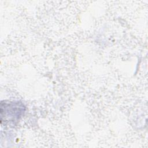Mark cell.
Here are the masks:
<instances>
[{
  "label": "cell",
  "instance_id": "cell-1",
  "mask_svg": "<svg viewBox=\"0 0 148 148\" xmlns=\"http://www.w3.org/2000/svg\"><path fill=\"white\" fill-rule=\"evenodd\" d=\"M25 107L20 101H2L1 103V122L15 124L24 115Z\"/></svg>",
  "mask_w": 148,
  "mask_h": 148
}]
</instances>
